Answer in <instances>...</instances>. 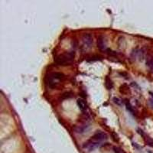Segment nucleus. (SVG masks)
<instances>
[{"label":"nucleus","instance_id":"15","mask_svg":"<svg viewBox=\"0 0 153 153\" xmlns=\"http://www.w3.org/2000/svg\"><path fill=\"white\" fill-rule=\"evenodd\" d=\"M72 97V93H71V92H66V93H64L62 95V97H63L64 99L70 98V97Z\"/></svg>","mask_w":153,"mask_h":153},{"label":"nucleus","instance_id":"7","mask_svg":"<svg viewBox=\"0 0 153 153\" xmlns=\"http://www.w3.org/2000/svg\"><path fill=\"white\" fill-rule=\"evenodd\" d=\"M77 106H78L79 109L81 110L82 112H84V111L87 110V103H86V101L83 99H82V98L78 99L77 100Z\"/></svg>","mask_w":153,"mask_h":153},{"label":"nucleus","instance_id":"2","mask_svg":"<svg viewBox=\"0 0 153 153\" xmlns=\"http://www.w3.org/2000/svg\"><path fill=\"white\" fill-rule=\"evenodd\" d=\"M100 143H98L96 140L90 138L89 140H87V142H85L83 144V148L85 149H87L88 151H93L95 149H97L100 145Z\"/></svg>","mask_w":153,"mask_h":153},{"label":"nucleus","instance_id":"6","mask_svg":"<svg viewBox=\"0 0 153 153\" xmlns=\"http://www.w3.org/2000/svg\"><path fill=\"white\" fill-rule=\"evenodd\" d=\"M97 48L100 50L103 51L106 49V41H105V38L100 35L97 38Z\"/></svg>","mask_w":153,"mask_h":153},{"label":"nucleus","instance_id":"3","mask_svg":"<svg viewBox=\"0 0 153 153\" xmlns=\"http://www.w3.org/2000/svg\"><path fill=\"white\" fill-rule=\"evenodd\" d=\"M91 138L93 139L96 140L97 142H98V143H101V142L107 140L108 135L105 133V132H103V131L99 130V131H97L96 133H94Z\"/></svg>","mask_w":153,"mask_h":153},{"label":"nucleus","instance_id":"16","mask_svg":"<svg viewBox=\"0 0 153 153\" xmlns=\"http://www.w3.org/2000/svg\"><path fill=\"white\" fill-rule=\"evenodd\" d=\"M112 139H113V141H114V142H116V143H118V142H119V140H120L118 135L115 133H112Z\"/></svg>","mask_w":153,"mask_h":153},{"label":"nucleus","instance_id":"9","mask_svg":"<svg viewBox=\"0 0 153 153\" xmlns=\"http://www.w3.org/2000/svg\"><path fill=\"white\" fill-rule=\"evenodd\" d=\"M120 92L122 94H124V95H128V94H129L131 93L129 86L127 84H126V83L125 84H122V86L120 87Z\"/></svg>","mask_w":153,"mask_h":153},{"label":"nucleus","instance_id":"13","mask_svg":"<svg viewBox=\"0 0 153 153\" xmlns=\"http://www.w3.org/2000/svg\"><path fill=\"white\" fill-rule=\"evenodd\" d=\"M113 152H114V153H125V152L122 150V149H121L119 146H114Z\"/></svg>","mask_w":153,"mask_h":153},{"label":"nucleus","instance_id":"5","mask_svg":"<svg viewBox=\"0 0 153 153\" xmlns=\"http://www.w3.org/2000/svg\"><path fill=\"white\" fill-rule=\"evenodd\" d=\"M89 129V126L87 123L82 124L80 126H77L74 128V132L77 134H83V133H86Z\"/></svg>","mask_w":153,"mask_h":153},{"label":"nucleus","instance_id":"1","mask_svg":"<svg viewBox=\"0 0 153 153\" xmlns=\"http://www.w3.org/2000/svg\"><path fill=\"white\" fill-rule=\"evenodd\" d=\"M74 58H75V52L73 51H68L58 55L55 58V62L57 64L61 66L69 65L74 60Z\"/></svg>","mask_w":153,"mask_h":153},{"label":"nucleus","instance_id":"4","mask_svg":"<svg viewBox=\"0 0 153 153\" xmlns=\"http://www.w3.org/2000/svg\"><path fill=\"white\" fill-rule=\"evenodd\" d=\"M82 41L83 44L85 48H90L93 44V37L91 35L87 33L84 34L82 37Z\"/></svg>","mask_w":153,"mask_h":153},{"label":"nucleus","instance_id":"11","mask_svg":"<svg viewBox=\"0 0 153 153\" xmlns=\"http://www.w3.org/2000/svg\"><path fill=\"white\" fill-rule=\"evenodd\" d=\"M143 137H144V140H145V143H146L148 145H149V146H151V147H153L152 139L151 137L148 136V135H143Z\"/></svg>","mask_w":153,"mask_h":153},{"label":"nucleus","instance_id":"12","mask_svg":"<svg viewBox=\"0 0 153 153\" xmlns=\"http://www.w3.org/2000/svg\"><path fill=\"white\" fill-rule=\"evenodd\" d=\"M125 104H126V106L127 110L129 111L130 112H132V113H133L134 112V109H133V106L131 105V103L129 102V101H126Z\"/></svg>","mask_w":153,"mask_h":153},{"label":"nucleus","instance_id":"14","mask_svg":"<svg viewBox=\"0 0 153 153\" xmlns=\"http://www.w3.org/2000/svg\"><path fill=\"white\" fill-rule=\"evenodd\" d=\"M113 102H114V103H116V105H118V106H122V100H120L118 97H114L113 98Z\"/></svg>","mask_w":153,"mask_h":153},{"label":"nucleus","instance_id":"10","mask_svg":"<svg viewBox=\"0 0 153 153\" xmlns=\"http://www.w3.org/2000/svg\"><path fill=\"white\" fill-rule=\"evenodd\" d=\"M105 87L107 90H111L113 87V82L109 77H106L105 79Z\"/></svg>","mask_w":153,"mask_h":153},{"label":"nucleus","instance_id":"8","mask_svg":"<svg viewBox=\"0 0 153 153\" xmlns=\"http://www.w3.org/2000/svg\"><path fill=\"white\" fill-rule=\"evenodd\" d=\"M145 64L146 66L149 68H152L153 67V54H149L146 56V59H145Z\"/></svg>","mask_w":153,"mask_h":153}]
</instances>
